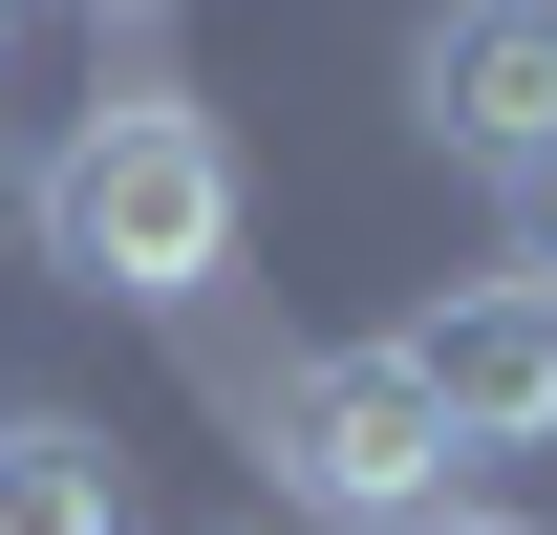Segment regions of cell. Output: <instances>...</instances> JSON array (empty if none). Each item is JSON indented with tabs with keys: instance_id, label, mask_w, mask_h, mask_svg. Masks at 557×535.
<instances>
[{
	"instance_id": "6da1fadb",
	"label": "cell",
	"mask_w": 557,
	"mask_h": 535,
	"mask_svg": "<svg viewBox=\"0 0 557 535\" xmlns=\"http://www.w3.org/2000/svg\"><path fill=\"white\" fill-rule=\"evenodd\" d=\"M22 236H44V278H86V300H214V278H236V129H214L194 86H108V108H65V150L22 172Z\"/></svg>"
},
{
	"instance_id": "277c9868",
	"label": "cell",
	"mask_w": 557,
	"mask_h": 535,
	"mask_svg": "<svg viewBox=\"0 0 557 535\" xmlns=\"http://www.w3.org/2000/svg\"><path fill=\"white\" fill-rule=\"evenodd\" d=\"M408 129L429 150H472L493 194L557 150V0H429V43H408Z\"/></svg>"
},
{
	"instance_id": "5b68a950",
	"label": "cell",
	"mask_w": 557,
	"mask_h": 535,
	"mask_svg": "<svg viewBox=\"0 0 557 535\" xmlns=\"http://www.w3.org/2000/svg\"><path fill=\"white\" fill-rule=\"evenodd\" d=\"M0 535H129V450L86 407H0Z\"/></svg>"
},
{
	"instance_id": "52a82bcc",
	"label": "cell",
	"mask_w": 557,
	"mask_h": 535,
	"mask_svg": "<svg viewBox=\"0 0 557 535\" xmlns=\"http://www.w3.org/2000/svg\"><path fill=\"white\" fill-rule=\"evenodd\" d=\"M408 535H515V514H472V493H450V514H408Z\"/></svg>"
},
{
	"instance_id": "9c48e42d",
	"label": "cell",
	"mask_w": 557,
	"mask_h": 535,
	"mask_svg": "<svg viewBox=\"0 0 557 535\" xmlns=\"http://www.w3.org/2000/svg\"><path fill=\"white\" fill-rule=\"evenodd\" d=\"M0 43H22V0H0Z\"/></svg>"
},
{
	"instance_id": "7a4b0ae2",
	"label": "cell",
	"mask_w": 557,
	"mask_h": 535,
	"mask_svg": "<svg viewBox=\"0 0 557 535\" xmlns=\"http://www.w3.org/2000/svg\"><path fill=\"white\" fill-rule=\"evenodd\" d=\"M258 450H278V514H344V535L450 514V428H429V386L386 364V343H322V364H278Z\"/></svg>"
},
{
	"instance_id": "3957f363",
	"label": "cell",
	"mask_w": 557,
	"mask_h": 535,
	"mask_svg": "<svg viewBox=\"0 0 557 535\" xmlns=\"http://www.w3.org/2000/svg\"><path fill=\"white\" fill-rule=\"evenodd\" d=\"M386 364L429 386V428H450V450H557V278H515V258L450 278Z\"/></svg>"
},
{
	"instance_id": "ba28073f",
	"label": "cell",
	"mask_w": 557,
	"mask_h": 535,
	"mask_svg": "<svg viewBox=\"0 0 557 535\" xmlns=\"http://www.w3.org/2000/svg\"><path fill=\"white\" fill-rule=\"evenodd\" d=\"M0 214H22V150H0Z\"/></svg>"
},
{
	"instance_id": "30bf717a",
	"label": "cell",
	"mask_w": 557,
	"mask_h": 535,
	"mask_svg": "<svg viewBox=\"0 0 557 535\" xmlns=\"http://www.w3.org/2000/svg\"><path fill=\"white\" fill-rule=\"evenodd\" d=\"M108 22H150V0H108Z\"/></svg>"
},
{
	"instance_id": "8992f818",
	"label": "cell",
	"mask_w": 557,
	"mask_h": 535,
	"mask_svg": "<svg viewBox=\"0 0 557 535\" xmlns=\"http://www.w3.org/2000/svg\"><path fill=\"white\" fill-rule=\"evenodd\" d=\"M515 278H557V150L515 172Z\"/></svg>"
}]
</instances>
